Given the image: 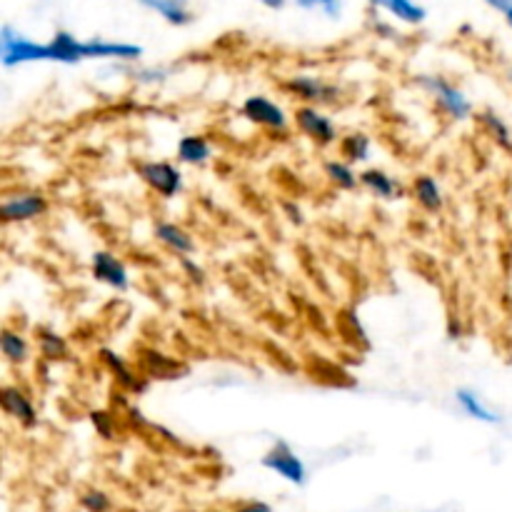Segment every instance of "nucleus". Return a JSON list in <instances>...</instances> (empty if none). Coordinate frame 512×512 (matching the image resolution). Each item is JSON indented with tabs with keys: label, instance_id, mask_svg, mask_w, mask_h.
Masks as SVG:
<instances>
[{
	"label": "nucleus",
	"instance_id": "27",
	"mask_svg": "<svg viewBox=\"0 0 512 512\" xmlns=\"http://www.w3.org/2000/svg\"><path fill=\"white\" fill-rule=\"evenodd\" d=\"M90 420H93V425H95V430L100 433V438H105V440L115 438V423H113V418L105 413V410H93V413H90Z\"/></svg>",
	"mask_w": 512,
	"mask_h": 512
},
{
	"label": "nucleus",
	"instance_id": "16",
	"mask_svg": "<svg viewBox=\"0 0 512 512\" xmlns=\"http://www.w3.org/2000/svg\"><path fill=\"white\" fill-rule=\"evenodd\" d=\"M360 185H365V188H368L375 198H395V195L400 193L398 180L390 178V175L380 168L360 173Z\"/></svg>",
	"mask_w": 512,
	"mask_h": 512
},
{
	"label": "nucleus",
	"instance_id": "19",
	"mask_svg": "<svg viewBox=\"0 0 512 512\" xmlns=\"http://www.w3.org/2000/svg\"><path fill=\"white\" fill-rule=\"evenodd\" d=\"M0 350H3L5 358L15 365L25 363V360L30 358L28 340H25L20 333H13L10 328H5L3 333H0Z\"/></svg>",
	"mask_w": 512,
	"mask_h": 512
},
{
	"label": "nucleus",
	"instance_id": "20",
	"mask_svg": "<svg viewBox=\"0 0 512 512\" xmlns=\"http://www.w3.org/2000/svg\"><path fill=\"white\" fill-rule=\"evenodd\" d=\"M140 3L163 15L170 25H185L190 20V13L183 0H140Z\"/></svg>",
	"mask_w": 512,
	"mask_h": 512
},
{
	"label": "nucleus",
	"instance_id": "5",
	"mask_svg": "<svg viewBox=\"0 0 512 512\" xmlns=\"http://www.w3.org/2000/svg\"><path fill=\"white\" fill-rule=\"evenodd\" d=\"M295 125H298L300 133L308 135L313 143L318 145H333L338 140V130L335 123L325 113H320L313 105H303V108L295 110Z\"/></svg>",
	"mask_w": 512,
	"mask_h": 512
},
{
	"label": "nucleus",
	"instance_id": "2",
	"mask_svg": "<svg viewBox=\"0 0 512 512\" xmlns=\"http://www.w3.org/2000/svg\"><path fill=\"white\" fill-rule=\"evenodd\" d=\"M420 85L435 95V103H438L453 120H465L473 113V105L465 98L463 90L450 85L448 80L435 78V75H423V78H420Z\"/></svg>",
	"mask_w": 512,
	"mask_h": 512
},
{
	"label": "nucleus",
	"instance_id": "1",
	"mask_svg": "<svg viewBox=\"0 0 512 512\" xmlns=\"http://www.w3.org/2000/svg\"><path fill=\"white\" fill-rule=\"evenodd\" d=\"M0 55H3V65H8V68L20 63L50 60L48 43H33V40H28L25 35L15 33L13 28H3V33H0Z\"/></svg>",
	"mask_w": 512,
	"mask_h": 512
},
{
	"label": "nucleus",
	"instance_id": "30",
	"mask_svg": "<svg viewBox=\"0 0 512 512\" xmlns=\"http://www.w3.org/2000/svg\"><path fill=\"white\" fill-rule=\"evenodd\" d=\"M488 5H493L495 10H503V13H508V10L512 8V0H485Z\"/></svg>",
	"mask_w": 512,
	"mask_h": 512
},
{
	"label": "nucleus",
	"instance_id": "28",
	"mask_svg": "<svg viewBox=\"0 0 512 512\" xmlns=\"http://www.w3.org/2000/svg\"><path fill=\"white\" fill-rule=\"evenodd\" d=\"M298 5L305 10H323L330 18L340 15V0H298Z\"/></svg>",
	"mask_w": 512,
	"mask_h": 512
},
{
	"label": "nucleus",
	"instance_id": "31",
	"mask_svg": "<svg viewBox=\"0 0 512 512\" xmlns=\"http://www.w3.org/2000/svg\"><path fill=\"white\" fill-rule=\"evenodd\" d=\"M258 3L268 5V8H283V5H285V0H258Z\"/></svg>",
	"mask_w": 512,
	"mask_h": 512
},
{
	"label": "nucleus",
	"instance_id": "6",
	"mask_svg": "<svg viewBox=\"0 0 512 512\" xmlns=\"http://www.w3.org/2000/svg\"><path fill=\"white\" fill-rule=\"evenodd\" d=\"M45 210H48V200L40 193H18L3 200L0 220L3 223H25V220L40 218Z\"/></svg>",
	"mask_w": 512,
	"mask_h": 512
},
{
	"label": "nucleus",
	"instance_id": "3",
	"mask_svg": "<svg viewBox=\"0 0 512 512\" xmlns=\"http://www.w3.org/2000/svg\"><path fill=\"white\" fill-rule=\"evenodd\" d=\"M263 465L293 485H305V478H308L305 463L293 453V448H290L288 443H283V440H278V443L265 453Z\"/></svg>",
	"mask_w": 512,
	"mask_h": 512
},
{
	"label": "nucleus",
	"instance_id": "21",
	"mask_svg": "<svg viewBox=\"0 0 512 512\" xmlns=\"http://www.w3.org/2000/svg\"><path fill=\"white\" fill-rule=\"evenodd\" d=\"M325 175L340 190H355L360 183V175H355V170L345 160H330V163H325Z\"/></svg>",
	"mask_w": 512,
	"mask_h": 512
},
{
	"label": "nucleus",
	"instance_id": "15",
	"mask_svg": "<svg viewBox=\"0 0 512 512\" xmlns=\"http://www.w3.org/2000/svg\"><path fill=\"white\" fill-rule=\"evenodd\" d=\"M413 195L415 200H418L420 208H425L428 213H438V210H443V193H440L438 183H435V178H430V175H420V178H415Z\"/></svg>",
	"mask_w": 512,
	"mask_h": 512
},
{
	"label": "nucleus",
	"instance_id": "32",
	"mask_svg": "<svg viewBox=\"0 0 512 512\" xmlns=\"http://www.w3.org/2000/svg\"><path fill=\"white\" fill-rule=\"evenodd\" d=\"M505 18H508V23H510V28H512V8L508 10V13H505Z\"/></svg>",
	"mask_w": 512,
	"mask_h": 512
},
{
	"label": "nucleus",
	"instance_id": "18",
	"mask_svg": "<svg viewBox=\"0 0 512 512\" xmlns=\"http://www.w3.org/2000/svg\"><path fill=\"white\" fill-rule=\"evenodd\" d=\"M370 3L378 5V8H385L395 18L403 20V23L418 25L425 20V8L415 3V0H370Z\"/></svg>",
	"mask_w": 512,
	"mask_h": 512
},
{
	"label": "nucleus",
	"instance_id": "11",
	"mask_svg": "<svg viewBox=\"0 0 512 512\" xmlns=\"http://www.w3.org/2000/svg\"><path fill=\"white\" fill-rule=\"evenodd\" d=\"M155 238H158L160 243L165 245V248H170L173 253H178V255L195 253L193 235H190L188 230L180 228V225L158 223V225H155Z\"/></svg>",
	"mask_w": 512,
	"mask_h": 512
},
{
	"label": "nucleus",
	"instance_id": "24",
	"mask_svg": "<svg viewBox=\"0 0 512 512\" xmlns=\"http://www.w3.org/2000/svg\"><path fill=\"white\" fill-rule=\"evenodd\" d=\"M148 355H150V358H145V360H148V373L153 375V378L175 380L180 373H183V370H180V365L173 363V360H168L165 355L153 353V350H150Z\"/></svg>",
	"mask_w": 512,
	"mask_h": 512
},
{
	"label": "nucleus",
	"instance_id": "9",
	"mask_svg": "<svg viewBox=\"0 0 512 512\" xmlns=\"http://www.w3.org/2000/svg\"><path fill=\"white\" fill-rule=\"evenodd\" d=\"M90 270H93V278L98 280V283L110 285V288L115 290H128V270H125V265L120 263L113 253H108V250H98V253L93 255Z\"/></svg>",
	"mask_w": 512,
	"mask_h": 512
},
{
	"label": "nucleus",
	"instance_id": "13",
	"mask_svg": "<svg viewBox=\"0 0 512 512\" xmlns=\"http://www.w3.org/2000/svg\"><path fill=\"white\" fill-rule=\"evenodd\" d=\"M83 43L70 33H58L48 43V53L53 63H78L83 60Z\"/></svg>",
	"mask_w": 512,
	"mask_h": 512
},
{
	"label": "nucleus",
	"instance_id": "7",
	"mask_svg": "<svg viewBox=\"0 0 512 512\" xmlns=\"http://www.w3.org/2000/svg\"><path fill=\"white\" fill-rule=\"evenodd\" d=\"M243 115L255 125H263L270 130H285L288 128V115L280 108L278 103H273L265 95H253L243 103Z\"/></svg>",
	"mask_w": 512,
	"mask_h": 512
},
{
	"label": "nucleus",
	"instance_id": "8",
	"mask_svg": "<svg viewBox=\"0 0 512 512\" xmlns=\"http://www.w3.org/2000/svg\"><path fill=\"white\" fill-rule=\"evenodd\" d=\"M0 405H3L5 415L20 423L23 428H35L38 425V413H35V405L28 395L20 388H13V385H5L3 393H0Z\"/></svg>",
	"mask_w": 512,
	"mask_h": 512
},
{
	"label": "nucleus",
	"instance_id": "14",
	"mask_svg": "<svg viewBox=\"0 0 512 512\" xmlns=\"http://www.w3.org/2000/svg\"><path fill=\"white\" fill-rule=\"evenodd\" d=\"M100 360L108 365V370L115 375V380H118L123 388L133 390V393H140V390H145V383H140L138 375H135L133 370L128 368V363H125L123 358H118L113 350H100Z\"/></svg>",
	"mask_w": 512,
	"mask_h": 512
},
{
	"label": "nucleus",
	"instance_id": "33",
	"mask_svg": "<svg viewBox=\"0 0 512 512\" xmlns=\"http://www.w3.org/2000/svg\"><path fill=\"white\" fill-rule=\"evenodd\" d=\"M430 512H448V510H430Z\"/></svg>",
	"mask_w": 512,
	"mask_h": 512
},
{
	"label": "nucleus",
	"instance_id": "26",
	"mask_svg": "<svg viewBox=\"0 0 512 512\" xmlns=\"http://www.w3.org/2000/svg\"><path fill=\"white\" fill-rule=\"evenodd\" d=\"M80 505L88 512H108L113 508L108 493H103V490H88V493H83L80 495Z\"/></svg>",
	"mask_w": 512,
	"mask_h": 512
},
{
	"label": "nucleus",
	"instance_id": "22",
	"mask_svg": "<svg viewBox=\"0 0 512 512\" xmlns=\"http://www.w3.org/2000/svg\"><path fill=\"white\" fill-rule=\"evenodd\" d=\"M340 153H343L345 163H360L368 160L370 155V138L365 133H350L340 140Z\"/></svg>",
	"mask_w": 512,
	"mask_h": 512
},
{
	"label": "nucleus",
	"instance_id": "29",
	"mask_svg": "<svg viewBox=\"0 0 512 512\" xmlns=\"http://www.w3.org/2000/svg\"><path fill=\"white\" fill-rule=\"evenodd\" d=\"M235 512H273V508L265 503H260V500H253V503H243L238 505V510Z\"/></svg>",
	"mask_w": 512,
	"mask_h": 512
},
{
	"label": "nucleus",
	"instance_id": "25",
	"mask_svg": "<svg viewBox=\"0 0 512 512\" xmlns=\"http://www.w3.org/2000/svg\"><path fill=\"white\" fill-rule=\"evenodd\" d=\"M38 343H40V350H43L45 358H50V360H60L68 355V345H65V340L60 338V335L50 333V330H40Z\"/></svg>",
	"mask_w": 512,
	"mask_h": 512
},
{
	"label": "nucleus",
	"instance_id": "12",
	"mask_svg": "<svg viewBox=\"0 0 512 512\" xmlns=\"http://www.w3.org/2000/svg\"><path fill=\"white\" fill-rule=\"evenodd\" d=\"M210 155H213V145H210V140L205 135H185L178 143L180 163L203 165Z\"/></svg>",
	"mask_w": 512,
	"mask_h": 512
},
{
	"label": "nucleus",
	"instance_id": "23",
	"mask_svg": "<svg viewBox=\"0 0 512 512\" xmlns=\"http://www.w3.org/2000/svg\"><path fill=\"white\" fill-rule=\"evenodd\" d=\"M478 120L485 125L488 135L495 140V143L500 145V148L512 150V133H510L508 125L503 123V118H500V115H495V113H490V110H485V113L478 115Z\"/></svg>",
	"mask_w": 512,
	"mask_h": 512
},
{
	"label": "nucleus",
	"instance_id": "10",
	"mask_svg": "<svg viewBox=\"0 0 512 512\" xmlns=\"http://www.w3.org/2000/svg\"><path fill=\"white\" fill-rule=\"evenodd\" d=\"M288 88L293 90L298 98L310 100V103H333L338 98V88L328 85L325 80L315 78V75H295L288 83Z\"/></svg>",
	"mask_w": 512,
	"mask_h": 512
},
{
	"label": "nucleus",
	"instance_id": "4",
	"mask_svg": "<svg viewBox=\"0 0 512 512\" xmlns=\"http://www.w3.org/2000/svg\"><path fill=\"white\" fill-rule=\"evenodd\" d=\"M138 175L150 190L163 198H175L183 188V175L170 163H138Z\"/></svg>",
	"mask_w": 512,
	"mask_h": 512
},
{
	"label": "nucleus",
	"instance_id": "17",
	"mask_svg": "<svg viewBox=\"0 0 512 512\" xmlns=\"http://www.w3.org/2000/svg\"><path fill=\"white\" fill-rule=\"evenodd\" d=\"M455 400H458V405L470 415V418L480 420V423H488V425L500 423V415L495 413V410H490L488 405L483 403V398H478L473 390H458Z\"/></svg>",
	"mask_w": 512,
	"mask_h": 512
}]
</instances>
